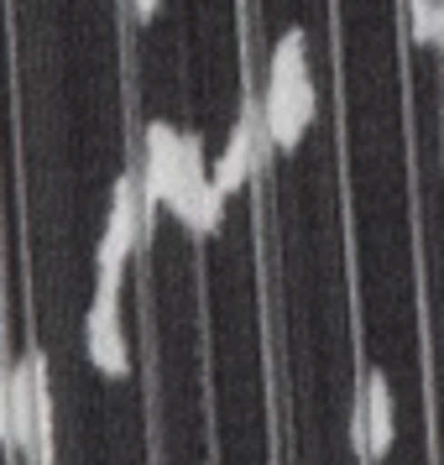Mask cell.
I'll return each mask as SVG.
<instances>
[{"mask_svg": "<svg viewBox=\"0 0 444 465\" xmlns=\"http://www.w3.org/2000/svg\"><path fill=\"white\" fill-rule=\"evenodd\" d=\"M147 235H152V214L142 204V173H121L115 189H110V220H105V235H100V252H94V288L121 293L126 262Z\"/></svg>", "mask_w": 444, "mask_h": 465, "instance_id": "cell-1", "label": "cell"}, {"mask_svg": "<svg viewBox=\"0 0 444 465\" xmlns=\"http://www.w3.org/2000/svg\"><path fill=\"white\" fill-rule=\"evenodd\" d=\"M350 440L366 460H387V450L398 444V402H392L387 371H366V381H360L356 413H350Z\"/></svg>", "mask_w": 444, "mask_h": 465, "instance_id": "cell-2", "label": "cell"}, {"mask_svg": "<svg viewBox=\"0 0 444 465\" xmlns=\"http://www.w3.org/2000/svg\"><path fill=\"white\" fill-rule=\"evenodd\" d=\"M319 115V89L314 79L303 74V79H288V84H272L261 89V121H267V136H272V147L293 152L303 142V131L314 126Z\"/></svg>", "mask_w": 444, "mask_h": 465, "instance_id": "cell-3", "label": "cell"}, {"mask_svg": "<svg viewBox=\"0 0 444 465\" xmlns=\"http://www.w3.org/2000/svg\"><path fill=\"white\" fill-rule=\"evenodd\" d=\"M84 351L94 361V371L110 381H121L131 371V345L121 330V293L115 288H94V303L84 314Z\"/></svg>", "mask_w": 444, "mask_h": 465, "instance_id": "cell-4", "label": "cell"}, {"mask_svg": "<svg viewBox=\"0 0 444 465\" xmlns=\"http://www.w3.org/2000/svg\"><path fill=\"white\" fill-rule=\"evenodd\" d=\"M5 398H11V450H22V460L37 455V366L32 356L5 366Z\"/></svg>", "mask_w": 444, "mask_h": 465, "instance_id": "cell-5", "label": "cell"}, {"mask_svg": "<svg viewBox=\"0 0 444 465\" xmlns=\"http://www.w3.org/2000/svg\"><path fill=\"white\" fill-rule=\"evenodd\" d=\"M408 26H413V43L444 47V0H408Z\"/></svg>", "mask_w": 444, "mask_h": 465, "instance_id": "cell-6", "label": "cell"}, {"mask_svg": "<svg viewBox=\"0 0 444 465\" xmlns=\"http://www.w3.org/2000/svg\"><path fill=\"white\" fill-rule=\"evenodd\" d=\"M0 440H11V398H5V366H0Z\"/></svg>", "mask_w": 444, "mask_h": 465, "instance_id": "cell-7", "label": "cell"}, {"mask_svg": "<svg viewBox=\"0 0 444 465\" xmlns=\"http://www.w3.org/2000/svg\"><path fill=\"white\" fill-rule=\"evenodd\" d=\"M157 11H163V0H131V16H136V22H152Z\"/></svg>", "mask_w": 444, "mask_h": 465, "instance_id": "cell-8", "label": "cell"}]
</instances>
